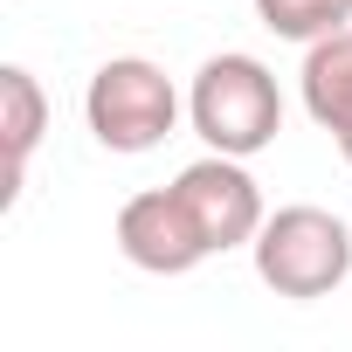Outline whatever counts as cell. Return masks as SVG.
<instances>
[{
    "label": "cell",
    "instance_id": "cell-6",
    "mask_svg": "<svg viewBox=\"0 0 352 352\" xmlns=\"http://www.w3.org/2000/svg\"><path fill=\"white\" fill-rule=\"evenodd\" d=\"M297 83H304V111H311L331 138H345V131H352V21L331 28V35H318V42H304Z\"/></svg>",
    "mask_w": 352,
    "mask_h": 352
},
{
    "label": "cell",
    "instance_id": "cell-3",
    "mask_svg": "<svg viewBox=\"0 0 352 352\" xmlns=\"http://www.w3.org/2000/svg\"><path fill=\"white\" fill-rule=\"evenodd\" d=\"M83 124L104 152H124V159L152 152L180 124V90L145 56H111V63H97V76L83 90Z\"/></svg>",
    "mask_w": 352,
    "mask_h": 352
},
{
    "label": "cell",
    "instance_id": "cell-1",
    "mask_svg": "<svg viewBox=\"0 0 352 352\" xmlns=\"http://www.w3.org/2000/svg\"><path fill=\"white\" fill-rule=\"evenodd\" d=\"M187 118H194V131H201L208 152L256 159V152H270L276 131H283V90H276L270 63L228 49V56H208V63L194 69Z\"/></svg>",
    "mask_w": 352,
    "mask_h": 352
},
{
    "label": "cell",
    "instance_id": "cell-9",
    "mask_svg": "<svg viewBox=\"0 0 352 352\" xmlns=\"http://www.w3.org/2000/svg\"><path fill=\"white\" fill-rule=\"evenodd\" d=\"M338 152H345V166H352V131H345V138H338Z\"/></svg>",
    "mask_w": 352,
    "mask_h": 352
},
{
    "label": "cell",
    "instance_id": "cell-7",
    "mask_svg": "<svg viewBox=\"0 0 352 352\" xmlns=\"http://www.w3.org/2000/svg\"><path fill=\"white\" fill-rule=\"evenodd\" d=\"M42 131H49V97H42L35 69L8 63V69H0V145H8V187H0V201H14V194H21L28 159H35Z\"/></svg>",
    "mask_w": 352,
    "mask_h": 352
},
{
    "label": "cell",
    "instance_id": "cell-4",
    "mask_svg": "<svg viewBox=\"0 0 352 352\" xmlns=\"http://www.w3.org/2000/svg\"><path fill=\"white\" fill-rule=\"evenodd\" d=\"M173 194L187 201V214H194V228L208 235V249H214V256H228V249H249V242H256V228L270 221L256 173H249L235 152H208V159L180 166Z\"/></svg>",
    "mask_w": 352,
    "mask_h": 352
},
{
    "label": "cell",
    "instance_id": "cell-8",
    "mask_svg": "<svg viewBox=\"0 0 352 352\" xmlns=\"http://www.w3.org/2000/svg\"><path fill=\"white\" fill-rule=\"evenodd\" d=\"M256 21L283 42H318L352 21V0H256Z\"/></svg>",
    "mask_w": 352,
    "mask_h": 352
},
{
    "label": "cell",
    "instance_id": "cell-5",
    "mask_svg": "<svg viewBox=\"0 0 352 352\" xmlns=\"http://www.w3.org/2000/svg\"><path fill=\"white\" fill-rule=\"evenodd\" d=\"M118 249H124V263L145 270V276H187V270H201V263L214 256L208 235L194 228L187 201L173 194V187H145V194H131V201L118 208Z\"/></svg>",
    "mask_w": 352,
    "mask_h": 352
},
{
    "label": "cell",
    "instance_id": "cell-2",
    "mask_svg": "<svg viewBox=\"0 0 352 352\" xmlns=\"http://www.w3.org/2000/svg\"><path fill=\"white\" fill-rule=\"evenodd\" d=\"M249 256H256V276H263L276 297L311 304V297H331V290L352 276V228H345L331 208L297 201V208H276V214L256 228Z\"/></svg>",
    "mask_w": 352,
    "mask_h": 352
}]
</instances>
